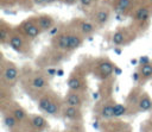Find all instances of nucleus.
<instances>
[{
	"instance_id": "obj_26",
	"label": "nucleus",
	"mask_w": 152,
	"mask_h": 132,
	"mask_svg": "<svg viewBox=\"0 0 152 132\" xmlns=\"http://www.w3.org/2000/svg\"><path fill=\"white\" fill-rule=\"evenodd\" d=\"M126 107L121 103H115L114 105V117L118 118V117H121L124 114H126Z\"/></svg>"
},
{
	"instance_id": "obj_22",
	"label": "nucleus",
	"mask_w": 152,
	"mask_h": 132,
	"mask_svg": "<svg viewBox=\"0 0 152 132\" xmlns=\"http://www.w3.org/2000/svg\"><path fill=\"white\" fill-rule=\"evenodd\" d=\"M112 42L114 45H122L125 43V34L121 31L114 32V34L112 37Z\"/></svg>"
},
{
	"instance_id": "obj_7",
	"label": "nucleus",
	"mask_w": 152,
	"mask_h": 132,
	"mask_svg": "<svg viewBox=\"0 0 152 132\" xmlns=\"http://www.w3.org/2000/svg\"><path fill=\"white\" fill-rule=\"evenodd\" d=\"M133 2H134V0H115L114 1V7L118 12L125 13L133 6Z\"/></svg>"
},
{
	"instance_id": "obj_1",
	"label": "nucleus",
	"mask_w": 152,
	"mask_h": 132,
	"mask_svg": "<svg viewBox=\"0 0 152 132\" xmlns=\"http://www.w3.org/2000/svg\"><path fill=\"white\" fill-rule=\"evenodd\" d=\"M23 31H24L25 36H26L27 38H31V39L38 37V36L40 34V32H42V30H40L39 26L37 25V23H33V21H31V20H30V21H25V23L23 24Z\"/></svg>"
},
{
	"instance_id": "obj_29",
	"label": "nucleus",
	"mask_w": 152,
	"mask_h": 132,
	"mask_svg": "<svg viewBox=\"0 0 152 132\" xmlns=\"http://www.w3.org/2000/svg\"><path fill=\"white\" fill-rule=\"evenodd\" d=\"M65 5H72V4H75V2H77L78 0H62Z\"/></svg>"
},
{
	"instance_id": "obj_25",
	"label": "nucleus",
	"mask_w": 152,
	"mask_h": 132,
	"mask_svg": "<svg viewBox=\"0 0 152 132\" xmlns=\"http://www.w3.org/2000/svg\"><path fill=\"white\" fill-rule=\"evenodd\" d=\"M4 122H5V125H6L8 128H13V127L17 125V122H18V121L15 120V118H14L12 114H11V115H10V114H7V115H5V117H4Z\"/></svg>"
},
{
	"instance_id": "obj_18",
	"label": "nucleus",
	"mask_w": 152,
	"mask_h": 132,
	"mask_svg": "<svg viewBox=\"0 0 152 132\" xmlns=\"http://www.w3.org/2000/svg\"><path fill=\"white\" fill-rule=\"evenodd\" d=\"M52 100H53V98H51L50 95H44V96H42V98L38 100V108H39L40 111L45 112L46 108H48V107L50 106V103L52 102Z\"/></svg>"
},
{
	"instance_id": "obj_17",
	"label": "nucleus",
	"mask_w": 152,
	"mask_h": 132,
	"mask_svg": "<svg viewBox=\"0 0 152 132\" xmlns=\"http://www.w3.org/2000/svg\"><path fill=\"white\" fill-rule=\"evenodd\" d=\"M82 44V38L80 34H70L69 36V45H68V50H74L76 48H78Z\"/></svg>"
},
{
	"instance_id": "obj_10",
	"label": "nucleus",
	"mask_w": 152,
	"mask_h": 132,
	"mask_svg": "<svg viewBox=\"0 0 152 132\" xmlns=\"http://www.w3.org/2000/svg\"><path fill=\"white\" fill-rule=\"evenodd\" d=\"M138 108L141 112H146V111H150L152 108V101L147 94H144L140 96L139 102H138Z\"/></svg>"
},
{
	"instance_id": "obj_9",
	"label": "nucleus",
	"mask_w": 152,
	"mask_h": 132,
	"mask_svg": "<svg viewBox=\"0 0 152 132\" xmlns=\"http://www.w3.org/2000/svg\"><path fill=\"white\" fill-rule=\"evenodd\" d=\"M150 14H151L150 8H148L147 6H141V7H139V8L135 11V13H134V19L138 20V21H145V20L148 19Z\"/></svg>"
},
{
	"instance_id": "obj_21",
	"label": "nucleus",
	"mask_w": 152,
	"mask_h": 132,
	"mask_svg": "<svg viewBox=\"0 0 152 132\" xmlns=\"http://www.w3.org/2000/svg\"><path fill=\"white\" fill-rule=\"evenodd\" d=\"M80 30L83 34H89L94 31V25H93V23H89V21H81Z\"/></svg>"
},
{
	"instance_id": "obj_32",
	"label": "nucleus",
	"mask_w": 152,
	"mask_h": 132,
	"mask_svg": "<svg viewBox=\"0 0 152 132\" xmlns=\"http://www.w3.org/2000/svg\"><path fill=\"white\" fill-rule=\"evenodd\" d=\"M118 132H126V131H118Z\"/></svg>"
},
{
	"instance_id": "obj_16",
	"label": "nucleus",
	"mask_w": 152,
	"mask_h": 132,
	"mask_svg": "<svg viewBox=\"0 0 152 132\" xmlns=\"http://www.w3.org/2000/svg\"><path fill=\"white\" fill-rule=\"evenodd\" d=\"M99 71H100L104 77L108 76V75H110V74L113 73V65H112V63L108 62V61L101 62V63L99 64Z\"/></svg>"
},
{
	"instance_id": "obj_12",
	"label": "nucleus",
	"mask_w": 152,
	"mask_h": 132,
	"mask_svg": "<svg viewBox=\"0 0 152 132\" xmlns=\"http://www.w3.org/2000/svg\"><path fill=\"white\" fill-rule=\"evenodd\" d=\"M30 121H31V125H32L36 130H43V128L45 127V125H46L45 119H44L42 115H37V114L31 115Z\"/></svg>"
},
{
	"instance_id": "obj_6",
	"label": "nucleus",
	"mask_w": 152,
	"mask_h": 132,
	"mask_svg": "<svg viewBox=\"0 0 152 132\" xmlns=\"http://www.w3.org/2000/svg\"><path fill=\"white\" fill-rule=\"evenodd\" d=\"M37 25L39 26V29L42 31H49L51 27H53L55 23H53V19L50 15L43 14V15H39L37 18Z\"/></svg>"
},
{
	"instance_id": "obj_23",
	"label": "nucleus",
	"mask_w": 152,
	"mask_h": 132,
	"mask_svg": "<svg viewBox=\"0 0 152 132\" xmlns=\"http://www.w3.org/2000/svg\"><path fill=\"white\" fill-rule=\"evenodd\" d=\"M8 37H10V29L2 23L1 26H0V40L2 43H5Z\"/></svg>"
},
{
	"instance_id": "obj_33",
	"label": "nucleus",
	"mask_w": 152,
	"mask_h": 132,
	"mask_svg": "<svg viewBox=\"0 0 152 132\" xmlns=\"http://www.w3.org/2000/svg\"><path fill=\"white\" fill-rule=\"evenodd\" d=\"M2 1H4V0H2Z\"/></svg>"
},
{
	"instance_id": "obj_2",
	"label": "nucleus",
	"mask_w": 152,
	"mask_h": 132,
	"mask_svg": "<svg viewBox=\"0 0 152 132\" xmlns=\"http://www.w3.org/2000/svg\"><path fill=\"white\" fill-rule=\"evenodd\" d=\"M109 17H110V12L107 7H99L96 11H95V14H94V20L97 25L102 26V25H106L109 20Z\"/></svg>"
},
{
	"instance_id": "obj_28",
	"label": "nucleus",
	"mask_w": 152,
	"mask_h": 132,
	"mask_svg": "<svg viewBox=\"0 0 152 132\" xmlns=\"http://www.w3.org/2000/svg\"><path fill=\"white\" fill-rule=\"evenodd\" d=\"M33 4L37 6H43L46 5V0H33Z\"/></svg>"
},
{
	"instance_id": "obj_24",
	"label": "nucleus",
	"mask_w": 152,
	"mask_h": 132,
	"mask_svg": "<svg viewBox=\"0 0 152 132\" xmlns=\"http://www.w3.org/2000/svg\"><path fill=\"white\" fill-rule=\"evenodd\" d=\"M140 75L142 77H151L152 76V65L148 63V64H145V65H141L140 68Z\"/></svg>"
},
{
	"instance_id": "obj_13",
	"label": "nucleus",
	"mask_w": 152,
	"mask_h": 132,
	"mask_svg": "<svg viewBox=\"0 0 152 132\" xmlns=\"http://www.w3.org/2000/svg\"><path fill=\"white\" fill-rule=\"evenodd\" d=\"M69 36L68 33H62L57 37L56 39V45L58 49L61 50H68V45H69Z\"/></svg>"
},
{
	"instance_id": "obj_4",
	"label": "nucleus",
	"mask_w": 152,
	"mask_h": 132,
	"mask_svg": "<svg viewBox=\"0 0 152 132\" xmlns=\"http://www.w3.org/2000/svg\"><path fill=\"white\" fill-rule=\"evenodd\" d=\"M2 76L6 81L12 82L18 77V69L14 64L12 63H6V65L2 68Z\"/></svg>"
},
{
	"instance_id": "obj_15",
	"label": "nucleus",
	"mask_w": 152,
	"mask_h": 132,
	"mask_svg": "<svg viewBox=\"0 0 152 132\" xmlns=\"http://www.w3.org/2000/svg\"><path fill=\"white\" fill-rule=\"evenodd\" d=\"M31 86L36 89H42L46 86V78L43 75H36L31 80Z\"/></svg>"
},
{
	"instance_id": "obj_5",
	"label": "nucleus",
	"mask_w": 152,
	"mask_h": 132,
	"mask_svg": "<svg viewBox=\"0 0 152 132\" xmlns=\"http://www.w3.org/2000/svg\"><path fill=\"white\" fill-rule=\"evenodd\" d=\"M82 96L80 95L78 92H70L65 95L64 102L66 106H72V107H81L82 105Z\"/></svg>"
},
{
	"instance_id": "obj_20",
	"label": "nucleus",
	"mask_w": 152,
	"mask_h": 132,
	"mask_svg": "<svg viewBox=\"0 0 152 132\" xmlns=\"http://www.w3.org/2000/svg\"><path fill=\"white\" fill-rule=\"evenodd\" d=\"M12 115L15 118V120L17 121H19V122H21V121H24L25 119H26V113H25V111L21 108V107H14L13 109H12Z\"/></svg>"
},
{
	"instance_id": "obj_30",
	"label": "nucleus",
	"mask_w": 152,
	"mask_h": 132,
	"mask_svg": "<svg viewBox=\"0 0 152 132\" xmlns=\"http://www.w3.org/2000/svg\"><path fill=\"white\" fill-rule=\"evenodd\" d=\"M57 0H46V5H49V4H53V2H56Z\"/></svg>"
},
{
	"instance_id": "obj_31",
	"label": "nucleus",
	"mask_w": 152,
	"mask_h": 132,
	"mask_svg": "<svg viewBox=\"0 0 152 132\" xmlns=\"http://www.w3.org/2000/svg\"><path fill=\"white\" fill-rule=\"evenodd\" d=\"M148 2H150V4H151V5H152V0H148Z\"/></svg>"
},
{
	"instance_id": "obj_19",
	"label": "nucleus",
	"mask_w": 152,
	"mask_h": 132,
	"mask_svg": "<svg viewBox=\"0 0 152 132\" xmlns=\"http://www.w3.org/2000/svg\"><path fill=\"white\" fill-rule=\"evenodd\" d=\"M61 109H62V108H61V105H59L58 100H57V99H53L52 102L50 103V106L46 108L45 113H46L48 115H55V114H57Z\"/></svg>"
},
{
	"instance_id": "obj_8",
	"label": "nucleus",
	"mask_w": 152,
	"mask_h": 132,
	"mask_svg": "<svg viewBox=\"0 0 152 132\" xmlns=\"http://www.w3.org/2000/svg\"><path fill=\"white\" fill-rule=\"evenodd\" d=\"M8 43H10V46H11L13 50H15V51H18V52H21V51H23L24 39H23L20 36H18V34L12 36V37L8 39Z\"/></svg>"
},
{
	"instance_id": "obj_3",
	"label": "nucleus",
	"mask_w": 152,
	"mask_h": 132,
	"mask_svg": "<svg viewBox=\"0 0 152 132\" xmlns=\"http://www.w3.org/2000/svg\"><path fill=\"white\" fill-rule=\"evenodd\" d=\"M62 115L65 119L69 120H81L82 113L80 107H72V106H65L62 108Z\"/></svg>"
},
{
	"instance_id": "obj_27",
	"label": "nucleus",
	"mask_w": 152,
	"mask_h": 132,
	"mask_svg": "<svg viewBox=\"0 0 152 132\" xmlns=\"http://www.w3.org/2000/svg\"><path fill=\"white\" fill-rule=\"evenodd\" d=\"M95 0H78V2L83 6V7H90L94 4Z\"/></svg>"
},
{
	"instance_id": "obj_11",
	"label": "nucleus",
	"mask_w": 152,
	"mask_h": 132,
	"mask_svg": "<svg viewBox=\"0 0 152 132\" xmlns=\"http://www.w3.org/2000/svg\"><path fill=\"white\" fill-rule=\"evenodd\" d=\"M68 87L71 92H78L82 87V81L78 76L76 75H72L69 80H68Z\"/></svg>"
},
{
	"instance_id": "obj_14",
	"label": "nucleus",
	"mask_w": 152,
	"mask_h": 132,
	"mask_svg": "<svg viewBox=\"0 0 152 132\" xmlns=\"http://www.w3.org/2000/svg\"><path fill=\"white\" fill-rule=\"evenodd\" d=\"M100 114L103 119H110L114 117V105L112 103H106L101 107Z\"/></svg>"
}]
</instances>
